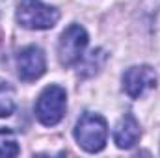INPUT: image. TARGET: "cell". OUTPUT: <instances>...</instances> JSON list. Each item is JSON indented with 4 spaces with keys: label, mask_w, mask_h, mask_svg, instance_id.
Here are the masks:
<instances>
[{
    "label": "cell",
    "mask_w": 160,
    "mask_h": 158,
    "mask_svg": "<svg viewBox=\"0 0 160 158\" xmlns=\"http://www.w3.org/2000/svg\"><path fill=\"white\" fill-rule=\"evenodd\" d=\"M142 136V130H140V123L136 121V117L132 114H125L119 119V123L116 125V130H114V141L119 149H130L138 143Z\"/></svg>",
    "instance_id": "7"
},
{
    "label": "cell",
    "mask_w": 160,
    "mask_h": 158,
    "mask_svg": "<svg viewBox=\"0 0 160 158\" xmlns=\"http://www.w3.org/2000/svg\"><path fill=\"white\" fill-rule=\"evenodd\" d=\"M47 69V62H45V52L39 47L30 45L19 50L17 54V73L19 78L24 82H34L39 77H43Z\"/></svg>",
    "instance_id": "5"
},
{
    "label": "cell",
    "mask_w": 160,
    "mask_h": 158,
    "mask_svg": "<svg viewBox=\"0 0 160 158\" xmlns=\"http://www.w3.org/2000/svg\"><path fill=\"white\" fill-rule=\"evenodd\" d=\"M58 19V9L41 0H22L17 7V22L28 30H50Z\"/></svg>",
    "instance_id": "2"
},
{
    "label": "cell",
    "mask_w": 160,
    "mask_h": 158,
    "mask_svg": "<svg viewBox=\"0 0 160 158\" xmlns=\"http://www.w3.org/2000/svg\"><path fill=\"white\" fill-rule=\"evenodd\" d=\"M143 6H145V11L153 13V11H157V9H158L160 0H143Z\"/></svg>",
    "instance_id": "11"
},
{
    "label": "cell",
    "mask_w": 160,
    "mask_h": 158,
    "mask_svg": "<svg viewBox=\"0 0 160 158\" xmlns=\"http://www.w3.org/2000/svg\"><path fill=\"white\" fill-rule=\"evenodd\" d=\"M88 47V34L80 24H71L63 30L58 41V60L62 65L71 67L78 63Z\"/></svg>",
    "instance_id": "4"
},
{
    "label": "cell",
    "mask_w": 160,
    "mask_h": 158,
    "mask_svg": "<svg viewBox=\"0 0 160 158\" xmlns=\"http://www.w3.org/2000/svg\"><path fill=\"white\" fill-rule=\"evenodd\" d=\"M108 138V125L99 114H82L75 126V140L88 153H99L104 149Z\"/></svg>",
    "instance_id": "1"
},
{
    "label": "cell",
    "mask_w": 160,
    "mask_h": 158,
    "mask_svg": "<svg viewBox=\"0 0 160 158\" xmlns=\"http://www.w3.org/2000/svg\"><path fill=\"white\" fill-rule=\"evenodd\" d=\"M15 110V91L13 87L0 80V117H9Z\"/></svg>",
    "instance_id": "8"
},
{
    "label": "cell",
    "mask_w": 160,
    "mask_h": 158,
    "mask_svg": "<svg viewBox=\"0 0 160 158\" xmlns=\"http://www.w3.org/2000/svg\"><path fill=\"white\" fill-rule=\"evenodd\" d=\"M104 60H106V54H104V50L102 48H97V50H93L89 56H88V60L84 62V65H82V77H89V75H95L99 69H101V65L104 63Z\"/></svg>",
    "instance_id": "9"
},
{
    "label": "cell",
    "mask_w": 160,
    "mask_h": 158,
    "mask_svg": "<svg viewBox=\"0 0 160 158\" xmlns=\"http://www.w3.org/2000/svg\"><path fill=\"white\" fill-rule=\"evenodd\" d=\"M65 106H67L65 89L60 87V86H47L41 91V95L38 97L36 116H38L41 125L54 126V125H58L63 119Z\"/></svg>",
    "instance_id": "3"
},
{
    "label": "cell",
    "mask_w": 160,
    "mask_h": 158,
    "mask_svg": "<svg viewBox=\"0 0 160 158\" xmlns=\"http://www.w3.org/2000/svg\"><path fill=\"white\" fill-rule=\"evenodd\" d=\"M157 86V75L149 65L128 67L123 75V89L130 99L142 97L147 89Z\"/></svg>",
    "instance_id": "6"
},
{
    "label": "cell",
    "mask_w": 160,
    "mask_h": 158,
    "mask_svg": "<svg viewBox=\"0 0 160 158\" xmlns=\"http://www.w3.org/2000/svg\"><path fill=\"white\" fill-rule=\"evenodd\" d=\"M9 134V132H6ZM6 134L0 140V156H17L19 155V147L13 140H6Z\"/></svg>",
    "instance_id": "10"
}]
</instances>
